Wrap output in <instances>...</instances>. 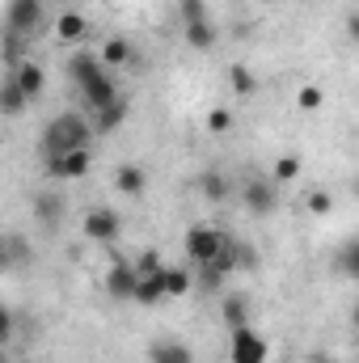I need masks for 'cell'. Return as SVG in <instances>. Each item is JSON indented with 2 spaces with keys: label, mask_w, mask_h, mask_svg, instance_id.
Returning <instances> with one entry per match:
<instances>
[{
  "label": "cell",
  "mask_w": 359,
  "mask_h": 363,
  "mask_svg": "<svg viewBox=\"0 0 359 363\" xmlns=\"http://www.w3.org/2000/svg\"><path fill=\"white\" fill-rule=\"evenodd\" d=\"M68 77H72V85L81 89V101H85V110L97 114L101 106H110L114 97H118V85H114V77L106 72V64L89 55V51H77L72 60H68Z\"/></svg>",
  "instance_id": "obj_1"
},
{
  "label": "cell",
  "mask_w": 359,
  "mask_h": 363,
  "mask_svg": "<svg viewBox=\"0 0 359 363\" xmlns=\"http://www.w3.org/2000/svg\"><path fill=\"white\" fill-rule=\"evenodd\" d=\"M89 118L85 114H77V110H64V114H55L47 127H43V135H38V152H43V161H55V157H64V152H72V148H89Z\"/></svg>",
  "instance_id": "obj_2"
},
{
  "label": "cell",
  "mask_w": 359,
  "mask_h": 363,
  "mask_svg": "<svg viewBox=\"0 0 359 363\" xmlns=\"http://www.w3.org/2000/svg\"><path fill=\"white\" fill-rule=\"evenodd\" d=\"M270 342L254 325H237L228 330V363H267Z\"/></svg>",
  "instance_id": "obj_3"
},
{
  "label": "cell",
  "mask_w": 359,
  "mask_h": 363,
  "mask_svg": "<svg viewBox=\"0 0 359 363\" xmlns=\"http://www.w3.org/2000/svg\"><path fill=\"white\" fill-rule=\"evenodd\" d=\"M81 233L89 241H97V245H114L123 237V216L114 207H93V211H85V220H81Z\"/></svg>",
  "instance_id": "obj_4"
},
{
  "label": "cell",
  "mask_w": 359,
  "mask_h": 363,
  "mask_svg": "<svg viewBox=\"0 0 359 363\" xmlns=\"http://www.w3.org/2000/svg\"><path fill=\"white\" fill-rule=\"evenodd\" d=\"M224 245V233L220 228H211V224H190L186 228V254H190V262H211L216 258V250Z\"/></svg>",
  "instance_id": "obj_5"
},
{
  "label": "cell",
  "mask_w": 359,
  "mask_h": 363,
  "mask_svg": "<svg viewBox=\"0 0 359 363\" xmlns=\"http://www.w3.org/2000/svg\"><path fill=\"white\" fill-rule=\"evenodd\" d=\"M136 283H140V274H136V267H131L127 258H114L110 271H106V279H101V287H106L110 300H131V296H136Z\"/></svg>",
  "instance_id": "obj_6"
},
{
  "label": "cell",
  "mask_w": 359,
  "mask_h": 363,
  "mask_svg": "<svg viewBox=\"0 0 359 363\" xmlns=\"http://www.w3.org/2000/svg\"><path fill=\"white\" fill-rule=\"evenodd\" d=\"M89 169H93V152L89 148H72V152L47 161V174H51L55 182H77V178H85Z\"/></svg>",
  "instance_id": "obj_7"
},
{
  "label": "cell",
  "mask_w": 359,
  "mask_h": 363,
  "mask_svg": "<svg viewBox=\"0 0 359 363\" xmlns=\"http://www.w3.org/2000/svg\"><path fill=\"white\" fill-rule=\"evenodd\" d=\"M38 21H43V0H9V9H4V30H13V34L26 38Z\"/></svg>",
  "instance_id": "obj_8"
},
{
  "label": "cell",
  "mask_w": 359,
  "mask_h": 363,
  "mask_svg": "<svg viewBox=\"0 0 359 363\" xmlns=\"http://www.w3.org/2000/svg\"><path fill=\"white\" fill-rule=\"evenodd\" d=\"M241 199H245V207H250L254 216H270V211L279 207V186L270 178H250L245 190H241Z\"/></svg>",
  "instance_id": "obj_9"
},
{
  "label": "cell",
  "mask_w": 359,
  "mask_h": 363,
  "mask_svg": "<svg viewBox=\"0 0 359 363\" xmlns=\"http://www.w3.org/2000/svg\"><path fill=\"white\" fill-rule=\"evenodd\" d=\"M4 77H9V81H13L17 89L26 93L30 101H34L38 93L47 89V72H43V64H34V60H21V64H17V68H9Z\"/></svg>",
  "instance_id": "obj_10"
},
{
  "label": "cell",
  "mask_w": 359,
  "mask_h": 363,
  "mask_svg": "<svg viewBox=\"0 0 359 363\" xmlns=\"http://www.w3.org/2000/svg\"><path fill=\"white\" fill-rule=\"evenodd\" d=\"M55 38H60V43H68V47L85 43V38H89V17H85V13H77V9L60 13V17H55Z\"/></svg>",
  "instance_id": "obj_11"
},
{
  "label": "cell",
  "mask_w": 359,
  "mask_h": 363,
  "mask_svg": "<svg viewBox=\"0 0 359 363\" xmlns=\"http://www.w3.org/2000/svg\"><path fill=\"white\" fill-rule=\"evenodd\" d=\"M64 211H68V203H64V194H55V190H43V194L34 199V220H38L43 228H60V224H64Z\"/></svg>",
  "instance_id": "obj_12"
},
{
  "label": "cell",
  "mask_w": 359,
  "mask_h": 363,
  "mask_svg": "<svg viewBox=\"0 0 359 363\" xmlns=\"http://www.w3.org/2000/svg\"><path fill=\"white\" fill-rule=\"evenodd\" d=\"M148 363H194V351L182 338H157L148 347Z\"/></svg>",
  "instance_id": "obj_13"
},
{
  "label": "cell",
  "mask_w": 359,
  "mask_h": 363,
  "mask_svg": "<svg viewBox=\"0 0 359 363\" xmlns=\"http://www.w3.org/2000/svg\"><path fill=\"white\" fill-rule=\"evenodd\" d=\"M182 38H186L190 51H211L216 38H220V30L211 26V17H199V21H186L182 26Z\"/></svg>",
  "instance_id": "obj_14"
},
{
  "label": "cell",
  "mask_w": 359,
  "mask_h": 363,
  "mask_svg": "<svg viewBox=\"0 0 359 363\" xmlns=\"http://www.w3.org/2000/svg\"><path fill=\"white\" fill-rule=\"evenodd\" d=\"M131 300H136V304H157V300H165V267L140 274V283H136V296H131Z\"/></svg>",
  "instance_id": "obj_15"
},
{
  "label": "cell",
  "mask_w": 359,
  "mask_h": 363,
  "mask_svg": "<svg viewBox=\"0 0 359 363\" xmlns=\"http://www.w3.org/2000/svg\"><path fill=\"white\" fill-rule=\"evenodd\" d=\"M127 114H131V106H127V97L118 93L110 106H101V110L93 114V131H114V127H123V123H127Z\"/></svg>",
  "instance_id": "obj_16"
},
{
  "label": "cell",
  "mask_w": 359,
  "mask_h": 363,
  "mask_svg": "<svg viewBox=\"0 0 359 363\" xmlns=\"http://www.w3.org/2000/svg\"><path fill=\"white\" fill-rule=\"evenodd\" d=\"M220 317H224V325H228V330H237V325H250V296H241V291H228V296L220 300Z\"/></svg>",
  "instance_id": "obj_17"
},
{
  "label": "cell",
  "mask_w": 359,
  "mask_h": 363,
  "mask_svg": "<svg viewBox=\"0 0 359 363\" xmlns=\"http://www.w3.org/2000/svg\"><path fill=\"white\" fill-rule=\"evenodd\" d=\"M144 186H148V174L140 165H118L114 169V190L118 194H144Z\"/></svg>",
  "instance_id": "obj_18"
},
{
  "label": "cell",
  "mask_w": 359,
  "mask_h": 363,
  "mask_svg": "<svg viewBox=\"0 0 359 363\" xmlns=\"http://www.w3.org/2000/svg\"><path fill=\"white\" fill-rule=\"evenodd\" d=\"M26 106H30V97L4 77V81H0V114H4V118H17V114H26Z\"/></svg>",
  "instance_id": "obj_19"
},
{
  "label": "cell",
  "mask_w": 359,
  "mask_h": 363,
  "mask_svg": "<svg viewBox=\"0 0 359 363\" xmlns=\"http://www.w3.org/2000/svg\"><path fill=\"white\" fill-rule=\"evenodd\" d=\"M199 190H203L211 203H228V194H233V182H228V174H220V169H207V174L199 178Z\"/></svg>",
  "instance_id": "obj_20"
},
{
  "label": "cell",
  "mask_w": 359,
  "mask_h": 363,
  "mask_svg": "<svg viewBox=\"0 0 359 363\" xmlns=\"http://www.w3.org/2000/svg\"><path fill=\"white\" fill-rule=\"evenodd\" d=\"M97 60H101L106 68H118V64H127V60H131V38H123V34H110Z\"/></svg>",
  "instance_id": "obj_21"
},
{
  "label": "cell",
  "mask_w": 359,
  "mask_h": 363,
  "mask_svg": "<svg viewBox=\"0 0 359 363\" xmlns=\"http://www.w3.org/2000/svg\"><path fill=\"white\" fill-rule=\"evenodd\" d=\"M300 174H304V161H300L296 152H283V157L275 161V169H270V182H275V186H287V182H300Z\"/></svg>",
  "instance_id": "obj_22"
},
{
  "label": "cell",
  "mask_w": 359,
  "mask_h": 363,
  "mask_svg": "<svg viewBox=\"0 0 359 363\" xmlns=\"http://www.w3.org/2000/svg\"><path fill=\"white\" fill-rule=\"evenodd\" d=\"M21 262H30V250H26V241H21V237H0V271H9V267H21Z\"/></svg>",
  "instance_id": "obj_23"
},
{
  "label": "cell",
  "mask_w": 359,
  "mask_h": 363,
  "mask_svg": "<svg viewBox=\"0 0 359 363\" xmlns=\"http://www.w3.org/2000/svg\"><path fill=\"white\" fill-rule=\"evenodd\" d=\"M228 85H233L237 97H254V93H258V77H254L245 64H233V68H228Z\"/></svg>",
  "instance_id": "obj_24"
},
{
  "label": "cell",
  "mask_w": 359,
  "mask_h": 363,
  "mask_svg": "<svg viewBox=\"0 0 359 363\" xmlns=\"http://www.w3.org/2000/svg\"><path fill=\"white\" fill-rule=\"evenodd\" d=\"M194 287V274L186 267H165V296H190Z\"/></svg>",
  "instance_id": "obj_25"
},
{
  "label": "cell",
  "mask_w": 359,
  "mask_h": 363,
  "mask_svg": "<svg viewBox=\"0 0 359 363\" xmlns=\"http://www.w3.org/2000/svg\"><path fill=\"white\" fill-rule=\"evenodd\" d=\"M334 267L347 274V279H355V274H359V250H355V241H343V245L334 250Z\"/></svg>",
  "instance_id": "obj_26"
},
{
  "label": "cell",
  "mask_w": 359,
  "mask_h": 363,
  "mask_svg": "<svg viewBox=\"0 0 359 363\" xmlns=\"http://www.w3.org/2000/svg\"><path fill=\"white\" fill-rule=\"evenodd\" d=\"M321 101H326L321 85H300V89H296V110H304V114L321 110Z\"/></svg>",
  "instance_id": "obj_27"
},
{
  "label": "cell",
  "mask_w": 359,
  "mask_h": 363,
  "mask_svg": "<svg viewBox=\"0 0 359 363\" xmlns=\"http://www.w3.org/2000/svg\"><path fill=\"white\" fill-rule=\"evenodd\" d=\"M26 60V47H21V34L4 30V68H17Z\"/></svg>",
  "instance_id": "obj_28"
},
{
  "label": "cell",
  "mask_w": 359,
  "mask_h": 363,
  "mask_svg": "<svg viewBox=\"0 0 359 363\" xmlns=\"http://www.w3.org/2000/svg\"><path fill=\"white\" fill-rule=\"evenodd\" d=\"M207 131H211V135H224V131H233V110H224V106L207 110Z\"/></svg>",
  "instance_id": "obj_29"
},
{
  "label": "cell",
  "mask_w": 359,
  "mask_h": 363,
  "mask_svg": "<svg viewBox=\"0 0 359 363\" xmlns=\"http://www.w3.org/2000/svg\"><path fill=\"white\" fill-rule=\"evenodd\" d=\"M13 334H17V313H13V308L0 300V351L13 342Z\"/></svg>",
  "instance_id": "obj_30"
},
{
  "label": "cell",
  "mask_w": 359,
  "mask_h": 363,
  "mask_svg": "<svg viewBox=\"0 0 359 363\" xmlns=\"http://www.w3.org/2000/svg\"><path fill=\"white\" fill-rule=\"evenodd\" d=\"M131 267H136V274H148V271H157V267H165V258H161V250H153V245H148Z\"/></svg>",
  "instance_id": "obj_31"
},
{
  "label": "cell",
  "mask_w": 359,
  "mask_h": 363,
  "mask_svg": "<svg viewBox=\"0 0 359 363\" xmlns=\"http://www.w3.org/2000/svg\"><path fill=\"white\" fill-rule=\"evenodd\" d=\"M309 211H313V216H330V211H334V194H330V190H313V194H309Z\"/></svg>",
  "instance_id": "obj_32"
},
{
  "label": "cell",
  "mask_w": 359,
  "mask_h": 363,
  "mask_svg": "<svg viewBox=\"0 0 359 363\" xmlns=\"http://www.w3.org/2000/svg\"><path fill=\"white\" fill-rule=\"evenodd\" d=\"M178 13H182V26H186V21L207 17V4H203V0H178Z\"/></svg>",
  "instance_id": "obj_33"
},
{
  "label": "cell",
  "mask_w": 359,
  "mask_h": 363,
  "mask_svg": "<svg viewBox=\"0 0 359 363\" xmlns=\"http://www.w3.org/2000/svg\"><path fill=\"white\" fill-rule=\"evenodd\" d=\"M309 363H338V359H330V355H313Z\"/></svg>",
  "instance_id": "obj_34"
},
{
  "label": "cell",
  "mask_w": 359,
  "mask_h": 363,
  "mask_svg": "<svg viewBox=\"0 0 359 363\" xmlns=\"http://www.w3.org/2000/svg\"><path fill=\"white\" fill-rule=\"evenodd\" d=\"M0 363H9V355H4V351H0Z\"/></svg>",
  "instance_id": "obj_35"
},
{
  "label": "cell",
  "mask_w": 359,
  "mask_h": 363,
  "mask_svg": "<svg viewBox=\"0 0 359 363\" xmlns=\"http://www.w3.org/2000/svg\"><path fill=\"white\" fill-rule=\"evenodd\" d=\"M263 4H279V0H263Z\"/></svg>",
  "instance_id": "obj_36"
}]
</instances>
